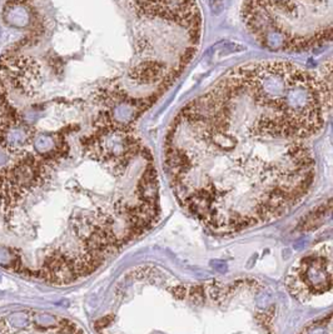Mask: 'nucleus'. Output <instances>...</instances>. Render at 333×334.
<instances>
[{
	"label": "nucleus",
	"mask_w": 333,
	"mask_h": 334,
	"mask_svg": "<svg viewBox=\"0 0 333 334\" xmlns=\"http://www.w3.org/2000/svg\"><path fill=\"white\" fill-rule=\"evenodd\" d=\"M39 77V71L36 68V64L33 59L29 58H15L6 61L4 58L3 61V80L13 84L15 89H22L23 91H27L30 94V89L34 88V83L36 82Z\"/></svg>",
	"instance_id": "nucleus-5"
},
{
	"label": "nucleus",
	"mask_w": 333,
	"mask_h": 334,
	"mask_svg": "<svg viewBox=\"0 0 333 334\" xmlns=\"http://www.w3.org/2000/svg\"><path fill=\"white\" fill-rule=\"evenodd\" d=\"M326 103L321 78L296 64L232 69L168 130L166 168L178 202L217 234L284 215L313 184L308 142Z\"/></svg>",
	"instance_id": "nucleus-1"
},
{
	"label": "nucleus",
	"mask_w": 333,
	"mask_h": 334,
	"mask_svg": "<svg viewBox=\"0 0 333 334\" xmlns=\"http://www.w3.org/2000/svg\"><path fill=\"white\" fill-rule=\"evenodd\" d=\"M4 22L11 28H25L30 24V11L22 4H13L4 10Z\"/></svg>",
	"instance_id": "nucleus-6"
},
{
	"label": "nucleus",
	"mask_w": 333,
	"mask_h": 334,
	"mask_svg": "<svg viewBox=\"0 0 333 334\" xmlns=\"http://www.w3.org/2000/svg\"><path fill=\"white\" fill-rule=\"evenodd\" d=\"M287 288L296 299L308 302L333 290V238L296 262L287 275Z\"/></svg>",
	"instance_id": "nucleus-3"
},
{
	"label": "nucleus",
	"mask_w": 333,
	"mask_h": 334,
	"mask_svg": "<svg viewBox=\"0 0 333 334\" xmlns=\"http://www.w3.org/2000/svg\"><path fill=\"white\" fill-rule=\"evenodd\" d=\"M243 20L272 52H308L333 41V0H246Z\"/></svg>",
	"instance_id": "nucleus-2"
},
{
	"label": "nucleus",
	"mask_w": 333,
	"mask_h": 334,
	"mask_svg": "<svg viewBox=\"0 0 333 334\" xmlns=\"http://www.w3.org/2000/svg\"><path fill=\"white\" fill-rule=\"evenodd\" d=\"M321 82H322L323 89H325L326 100L333 109V58L323 68Z\"/></svg>",
	"instance_id": "nucleus-8"
},
{
	"label": "nucleus",
	"mask_w": 333,
	"mask_h": 334,
	"mask_svg": "<svg viewBox=\"0 0 333 334\" xmlns=\"http://www.w3.org/2000/svg\"><path fill=\"white\" fill-rule=\"evenodd\" d=\"M142 17L178 25L191 34L200 33V17L194 0H134Z\"/></svg>",
	"instance_id": "nucleus-4"
},
{
	"label": "nucleus",
	"mask_w": 333,
	"mask_h": 334,
	"mask_svg": "<svg viewBox=\"0 0 333 334\" xmlns=\"http://www.w3.org/2000/svg\"><path fill=\"white\" fill-rule=\"evenodd\" d=\"M300 334H333V309L309 322Z\"/></svg>",
	"instance_id": "nucleus-7"
}]
</instances>
